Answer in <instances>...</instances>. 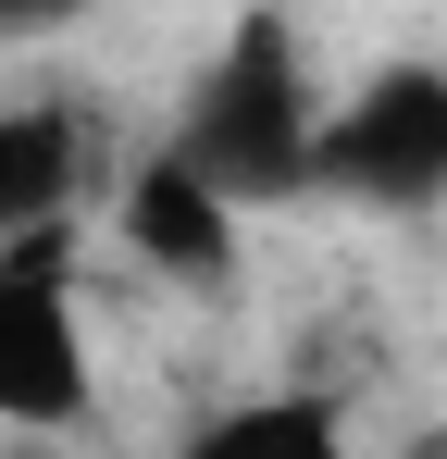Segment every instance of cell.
I'll list each match as a JSON object with an SVG mask.
<instances>
[{
    "label": "cell",
    "instance_id": "obj_4",
    "mask_svg": "<svg viewBox=\"0 0 447 459\" xmlns=\"http://www.w3.org/2000/svg\"><path fill=\"white\" fill-rule=\"evenodd\" d=\"M112 224H125V248H137L162 286H224L236 273V199L187 150H149L125 174V199H112Z\"/></svg>",
    "mask_w": 447,
    "mask_h": 459
},
{
    "label": "cell",
    "instance_id": "obj_6",
    "mask_svg": "<svg viewBox=\"0 0 447 459\" xmlns=\"http://www.w3.org/2000/svg\"><path fill=\"white\" fill-rule=\"evenodd\" d=\"M336 447V410L323 397H261V410H212L199 459H323Z\"/></svg>",
    "mask_w": 447,
    "mask_h": 459
},
{
    "label": "cell",
    "instance_id": "obj_5",
    "mask_svg": "<svg viewBox=\"0 0 447 459\" xmlns=\"http://www.w3.org/2000/svg\"><path fill=\"white\" fill-rule=\"evenodd\" d=\"M74 174H87V137L63 100H0V236L74 212Z\"/></svg>",
    "mask_w": 447,
    "mask_h": 459
},
{
    "label": "cell",
    "instance_id": "obj_3",
    "mask_svg": "<svg viewBox=\"0 0 447 459\" xmlns=\"http://www.w3.org/2000/svg\"><path fill=\"white\" fill-rule=\"evenodd\" d=\"M0 422H13V435H63V422H87V323H74V273L0 261Z\"/></svg>",
    "mask_w": 447,
    "mask_h": 459
},
{
    "label": "cell",
    "instance_id": "obj_7",
    "mask_svg": "<svg viewBox=\"0 0 447 459\" xmlns=\"http://www.w3.org/2000/svg\"><path fill=\"white\" fill-rule=\"evenodd\" d=\"M87 0H0V50H25V38H63Z\"/></svg>",
    "mask_w": 447,
    "mask_h": 459
},
{
    "label": "cell",
    "instance_id": "obj_2",
    "mask_svg": "<svg viewBox=\"0 0 447 459\" xmlns=\"http://www.w3.org/2000/svg\"><path fill=\"white\" fill-rule=\"evenodd\" d=\"M311 186H348V199H385V212L447 199V75L435 63H398V75H372L348 112H323Z\"/></svg>",
    "mask_w": 447,
    "mask_h": 459
},
{
    "label": "cell",
    "instance_id": "obj_1",
    "mask_svg": "<svg viewBox=\"0 0 447 459\" xmlns=\"http://www.w3.org/2000/svg\"><path fill=\"white\" fill-rule=\"evenodd\" d=\"M311 137H323V100H311L298 13H286V0H261V13L224 25V50L199 63L174 150L199 161L236 212H261V199H298V186H311Z\"/></svg>",
    "mask_w": 447,
    "mask_h": 459
}]
</instances>
